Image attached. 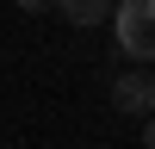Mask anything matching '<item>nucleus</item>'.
<instances>
[{
  "mask_svg": "<svg viewBox=\"0 0 155 149\" xmlns=\"http://www.w3.org/2000/svg\"><path fill=\"white\" fill-rule=\"evenodd\" d=\"M12 6H19V12H50L56 0H12Z\"/></svg>",
  "mask_w": 155,
  "mask_h": 149,
  "instance_id": "nucleus-4",
  "label": "nucleus"
},
{
  "mask_svg": "<svg viewBox=\"0 0 155 149\" xmlns=\"http://www.w3.org/2000/svg\"><path fill=\"white\" fill-rule=\"evenodd\" d=\"M56 12H62L68 25H81V31H93V25L112 19V0H56Z\"/></svg>",
  "mask_w": 155,
  "mask_h": 149,
  "instance_id": "nucleus-3",
  "label": "nucleus"
},
{
  "mask_svg": "<svg viewBox=\"0 0 155 149\" xmlns=\"http://www.w3.org/2000/svg\"><path fill=\"white\" fill-rule=\"evenodd\" d=\"M112 106H118L124 118H149L155 112V74L149 68H124L118 81H112Z\"/></svg>",
  "mask_w": 155,
  "mask_h": 149,
  "instance_id": "nucleus-2",
  "label": "nucleus"
},
{
  "mask_svg": "<svg viewBox=\"0 0 155 149\" xmlns=\"http://www.w3.org/2000/svg\"><path fill=\"white\" fill-rule=\"evenodd\" d=\"M143 149H155V112L143 118Z\"/></svg>",
  "mask_w": 155,
  "mask_h": 149,
  "instance_id": "nucleus-5",
  "label": "nucleus"
},
{
  "mask_svg": "<svg viewBox=\"0 0 155 149\" xmlns=\"http://www.w3.org/2000/svg\"><path fill=\"white\" fill-rule=\"evenodd\" d=\"M106 25L130 62H155V0H112Z\"/></svg>",
  "mask_w": 155,
  "mask_h": 149,
  "instance_id": "nucleus-1",
  "label": "nucleus"
}]
</instances>
